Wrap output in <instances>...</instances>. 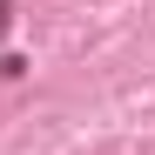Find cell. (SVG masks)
I'll use <instances>...</instances> for the list:
<instances>
[{"label": "cell", "instance_id": "cell-1", "mask_svg": "<svg viewBox=\"0 0 155 155\" xmlns=\"http://www.w3.org/2000/svg\"><path fill=\"white\" fill-rule=\"evenodd\" d=\"M7 20H14V7H7V0H0V34H7Z\"/></svg>", "mask_w": 155, "mask_h": 155}]
</instances>
